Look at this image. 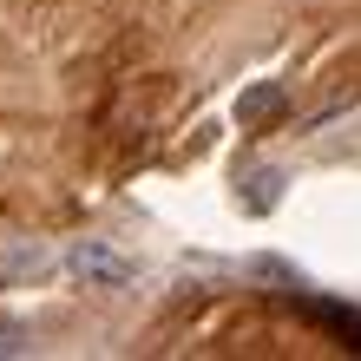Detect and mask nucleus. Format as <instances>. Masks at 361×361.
<instances>
[{"label":"nucleus","instance_id":"1","mask_svg":"<svg viewBox=\"0 0 361 361\" xmlns=\"http://www.w3.org/2000/svg\"><path fill=\"white\" fill-rule=\"evenodd\" d=\"M73 269L86 276V283H105V289L138 283V263H132V257H118V250H105V243H79V250H73Z\"/></svg>","mask_w":361,"mask_h":361},{"label":"nucleus","instance_id":"2","mask_svg":"<svg viewBox=\"0 0 361 361\" xmlns=\"http://www.w3.org/2000/svg\"><path fill=\"white\" fill-rule=\"evenodd\" d=\"M283 105H289V92L276 86V79H263V86H250V92L237 99V125H243V132H263V125L283 118Z\"/></svg>","mask_w":361,"mask_h":361},{"label":"nucleus","instance_id":"3","mask_svg":"<svg viewBox=\"0 0 361 361\" xmlns=\"http://www.w3.org/2000/svg\"><path fill=\"white\" fill-rule=\"evenodd\" d=\"M250 184H257V190H250V210H269V204H276V184H283V178H276V171H257Z\"/></svg>","mask_w":361,"mask_h":361}]
</instances>
